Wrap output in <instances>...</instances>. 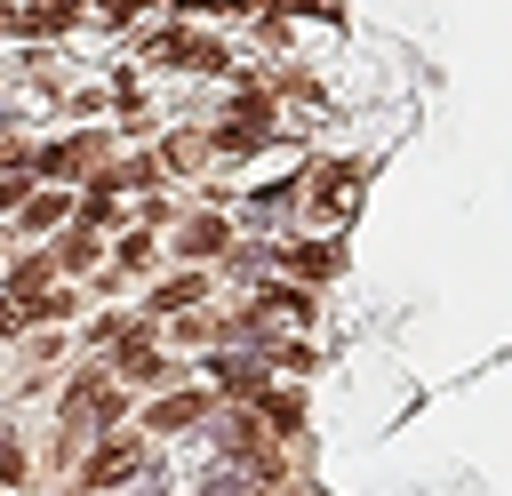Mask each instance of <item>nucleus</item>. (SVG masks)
Masks as SVG:
<instances>
[{
    "instance_id": "f257e3e1",
    "label": "nucleus",
    "mask_w": 512,
    "mask_h": 496,
    "mask_svg": "<svg viewBox=\"0 0 512 496\" xmlns=\"http://www.w3.org/2000/svg\"><path fill=\"white\" fill-rule=\"evenodd\" d=\"M208 416V392H168V400H152V432H184V424H200Z\"/></svg>"
},
{
    "instance_id": "f03ea898",
    "label": "nucleus",
    "mask_w": 512,
    "mask_h": 496,
    "mask_svg": "<svg viewBox=\"0 0 512 496\" xmlns=\"http://www.w3.org/2000/svg\"><path fill=\"white\" fill-rule=\"evenodd\" d=\"M136 464H144V456H136V440H104V448L88 456V480H96V488H120Z\"/></svg>"
},
{
    "instance_id": "7ed1b4c3",
    "label": "nucleus",
    "mask_w": 512,
    "mask_h": 496,
    "mask_svg": "<svg viewBox=\"0 0 512 496\" xmlns=\"http://www.w3.org/2000/svg\"><path fill=\"white\" fill-rule=\"evenodd\" d=\"M344 184L352 168H312V216H344Z\"/></svg>"
},
{
    "instance_id": "20e7f679",
    "label": "nucleus",
    "mask_w": 512,
    "mask_h": 496,
    "mask_svg": "<svg viewBox=\"0 0 512 496\" xmlns=\"http://www.w3.org/2000/svg\"><path fill=\"white\" fill-rule=\"evenodd\" d=\"M288 272H296V280H328V272H336V248H328V240H320V248H288Z\"/></svg>"
},
{
    "instance_id": "39448f33",
    "label": "nucleus",
    "mask_w": 512,
    "mask_h": 496,
    "mask_svg": "<svg viewBox=\"0 0 512 496\" xmlns=\"http://www.w3.org/2000/svg\"><path fill=\"white\" fill-rule=\"evenodd\" d=\"M216 248H224V224L216 216H192L184 224V256H216Z\"/></svg>"
},
{
    "instance_id": "423d86ee",
    "label": "nucleus",
    "mask_w": 512,
    "mask_h": 496,
    "mask_svg": "<svg viewBox=\"0 0 512 496\" xmlns=\"http://www.w3.org/2000/svg\"><path fill=\"white\" fill-rule=\"evenodd\" d=\"M184 304H200V272H184V280H168V288L152 296V312H184Z\"/></svg>"
},
{
    "instance_id": "0eeeda50",
    "label": "nucleus",
    "mask_w": 512,
    "mask_h": 496,
    "mask_svg": "<svg viewBox=\"0 0 512 496\" xmlns=\"http://www.w3.org/2000/svg\"><path fill=\"white\" fill-rule=\"evenodd\" d=\"M24 224H32V232L64 224V192H40V200H24Z\"/></svg>"
},
{
    "instance_id": "6e6552de",
    "label": "nucleus",
    "mask_w": 512,
    "mask_h": 496,
    "mask_svg": "<svg viewBox=\"0 0 512 496\" xmlns=\"http://www.w3.org/2000/svg\"><path fill=\"white\" fill-rule=\"evenodd\" d=\"M8 24H24V32H64L72 8H24V16H8Z\"/></svg>"
},
{
    "instance_id": "1a4fd4ad",
    "label": "nucleus",
    "mask_w": 512,
    "mask_h": 496,
    "mask_svg": "<svg viewBox=\"0 0 512 496\" xmlns=\"http://www.w3.org/2000/svg\"><path fill=\"white\" fill-rule=\"evenodd\" d=\"M256 400L272 408V424H280V432H296V424H304V408H296V392H256Z\"/></svg>"
},
{
    "instance_id": "9d476101",
    "label": "nucleus",
    "mask_w": 512,
    "mask_h": 496,
    "mask_svg": "<svg viewBox=\"0 0 512 496\" xmlns=\"http://www.w3.org/2000/svg\"><path fill=\"white\" fill-rule=\"evenodd\" d=\"M256 144H264V136H256V128H240V120H224V128H216V152H256Z\"/></svg>"
},
{
    "instance_id": "9b49d317",
    "label": "nucleus",
    "mask_w": 512,
    "mask_h": 496,
    "mask_svg": "<svg viewBox=\"0 0 512 496\" xmlns=\"http://www.w3.org/2000/svg\"><path fill=\"white\" fill-rule=\"evenodd\" d=\"M144 256H152V240H144V232H128V240H120V272H136Z\"/></svg>"
},
{
    "instance_id": "f8f14e48",
    "label": "nucleus",
    "mask_w": 512,
    "mask_h": 496,
    "mask_svg": "<svg viewBox=\"0 0 512 496\" xmlns=\"http://www.w3.org/2000/svg\"><path fill=\"white\" fill-rule=\"evenodd\" d=\"M0 480H24V456H16V440L0 432Z\"/></svg>"
},
{
    "instance_id": "ddd939ff",
    "label": "nucleus",
    "mask_w": 512,
    "mask_h": 496,
    "mask_svg": "<svg viewBox=\"0 0 512 496\" xmlns=\"http://www.w3.org/2000/svg\"><path fill=\"white\" fill-rule=\"evenodd\" d=\"M24 192H32L24 176H0V208H24Z\"/></svg>"
}]
</instances>
